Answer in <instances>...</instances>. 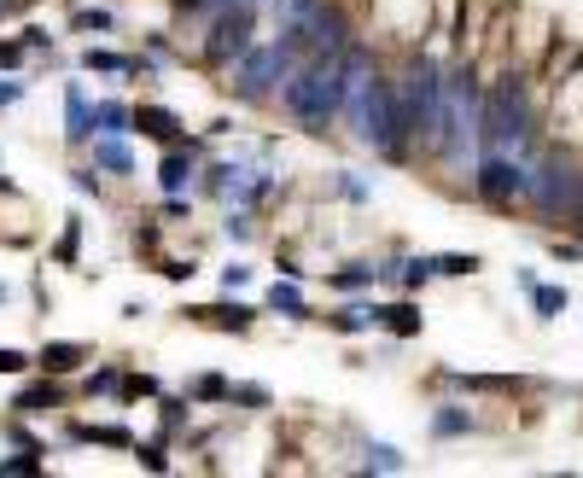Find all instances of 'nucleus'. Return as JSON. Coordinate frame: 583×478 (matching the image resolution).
I'll use <instances>...</instances> for the list:
<instances>
[{"mask_svg": "<svg viewBox=\"0 0 583 478\" xmlns=\"http://www.w3.org/2000/svg\"><path fill=\"white\" fill-rule=\"evenodd\" d=\"M344 123H350L356 146H368L379 158H409L414 129H409V105H403V82L368 70L344 100Z\"/></svg>", "mask_w": 583, "mask_h": 478, "instance_id": "nucleus-1", "label": "nucleus"}, {"mask_svg": "<svg viewBox=\"0 0 583 478\" xmlns=\"http://www.w3.org/2000/svg\"><path fill=\"white\" fill-rule=\"evenodd\" d=\"M479 117H484V94L473 82L467 65H449V105H444V123H438V140L426 146L438 164H461L467 146H479Z\"/></svg>", "mask_w": 583, "mask_h": 478, "instance_id": "nucleus-4", "label": "nucleus"}, {"mask_svg": "<svg viewBox=\"0 0 583 478\" xmlns=\"http://www.w3.org/2000/svg\"><path fill=\"white\" fill-rule=\"evenodd\" d=\"M578 193H583V170L554 146V152H543V164L531 170V193H525V205L537 210L543 222H572V216H578Z\"/></svg>", "mask_w": 583, "mask_h": 478, "instance_id": "nucleus-7", "label": "nucleus"}, {"mask_svg": "<svg viewBox=\"0 0 583 478\" xmlns=\"http://www.w3.org/2000/svg\"><path fill=\"white\" fill-rule=\"evenodd\" d=\"M432 263H438V274H449V280L479 274V257H473V251H467V257H461V251H444V257H432Z\"/></svg>", "mask_w": 583, "mask_h": 478, "instance_id": "nucleus-31", "label": "nucleus"}, {"mask_svg": "<svg viewBox=\"0 0 583 478\" xmlns=\"http://www.w3.org/2000/svg\"><path fill=\"white\" fill-rule=\"evenodd\" d=\"M0 304H6V286H0Z\"/></svg>", "mask_w": 583, "mask_h": 478, "instance_id": "nucleus-51", "label": "nucleus"}, {"mask_svg": "<svg viewBox=\"0 0 583 478\" xmlns=\"http://www.w3.org/2000/svg\"><path fill=\"white\" fill-rule=\"evenodd\" d=\"M432 274H438V263H432V257H409V263H397V280H403L409 292H420Z\"/></svg>", "mask_w": 583, "mask_h": 478, "instance_id": "nucleus-27", "label": "nucleus"}, {"mask_svg": "<svg viewBox=\"0 0 583 478\" xmlns=\"http://www.w3.org/2000/svg\"><path fill=\"white\" fill-rule=\"evenodd\" d=\"M280 35L298 47V59H339L344 47H350V18L333 0H315L298 24H286Z\"/></svg>", "mask_w": 583, "mask_h": 478, "instance_id": "nucleus-8", "label": "nucleus"}, {"mask_svg": "<svg viewBox=\"0 0 583 478\" xmlns=\"http://www.w3.org/2000/svg\"><path fill=\"white\" fill-rule=\"evenodd\" d=\"M339 193H344V199H356V205H362V199H368V187H362V181H356V175H339Z\"/></svg>", "mask_w": 583, "mask_h": 478, "instance_id": "nucleus-45", "label": "nucleus"}, {"mask_svg": "<svg viewBox=\"0 0 583 478\" xmlns=\"http://www.w3.org/2000/svg\"><path fill=\"white\" fill-rule=\"evenodd\" d=\"M275 181L257 170H245V164H210L205 175V193H216V199H228V205H251V199H263Z\"/></svg>", "mask_w": 583, "mask_h": 478, "instance_id": "nucleus-11", "label": "nucleus"}, {"mask_svg": "<svg viewBox=\"0 0 583 478\" xmlns=\"http://www.w3.org/2000/svg\"><path fill=\"white\" fill-rule=\"evenodd\" d=\"M100 129V117H94V105L82 94V82H65V140L70 146H88Z\"/></svg>", "mask_w": 583, "mask_h": 478, "instance_id": "nucleus-12", "label": "nucleus"}, {"mask_svg": "<svg viewBox=\"0 0 583 478\" xmlns=\"http://www.w3.org/2000/svg\"><path fill=\"white\" fill-rule=\"evenodd\" d=\"M6 6H12V0H0V18H6Z\"/></svg>", "mask_w": 583, "mask_h": 478, "instance_id": "nucleus-50", "label": "nucleus"}, {"mask_svg": "<svg viewBox=\"0 0 583 478\" xmlns=\"http://www.w3.org/2000/svg\"><path fill=\"white\" fill-rule=\"evenodd\" d=\"M76 239H82V222L70 216V222H65V239L53 245V263H59V269H70V263H76Z\"/></svg>", "mask_w": 583, "mask_h": 478, "instance_id": "nucleus-32", "label": "nucleus"}, {"mask_svg": "<svg viewBox=\"0 0 583 478\" xmlns=\"http://www.w3.org/2000/svg\"><path fill=\"white\" fill-rule=\"evenodd\" d=\"M82 70H100V76H152V59H129V53H111V47H88Z\"/></svg>", "mask_w": 583, "mask_h": 478, "instance_id": "nucleus-13", "label": "nucleus"}, {"mask_svg": "<svg viewBox=\"0 0 583 478\" xmlns=\"http://www.w3.org/2000/svg\"><path fill=\"white\" fill-rule=\"evenodd\" d=\"M362 467H368V473H403L409 461H403L391 444H368V461H362Z\"/></svg>", "mask_w": 583, "mask_h": 478, "instance_id": "nucleus-28", "label": "nucleus"}, {"mask_svg": "<svg viewBox=\"0 0 583 478\" xmlns=\"http://www.w3.org/2000/svg\"><path fill=\"white\" fill-rule=\"evenodd\" d=\"M228 6H234V0H228ZM245 6H269V0H245Z\"/></svg>", "mask_w": 583, "mask_h": 478, "instance_id": "nucleus-49", "label": "nucleus"}, {"mask_svg": "<svg viewBox=\"0 0 583 478\" xmlns=\"http://www.w3.org/2000/svg\"><path fill=\"white\" fill-rule=\"evenodd\" d=\"M70 438H76V444H111V449H135V438H129V426H76Z\"/></svg>", "mask_w": 583, "mask_h": 478, "instance_id": "nucleus-23", "label": "nucleus"}, {"mask_svg": "<svg viewBox=\"0 0 583 478\" xmlns=\"http://www.w3.org/2000/svg\"><path fill=\"white\" fill-rule=\"evenodd\" d=\"M374 280H379V269H368V263H350V269L333 274V286H339V292H362V286H374Z\"/></svg>", "mask_w": 583, "mask_h": 478, "instance_id": "nucleus-30", "label": "nucleus"}, {"mask_svg": "<svg viewBox=\"0 0 583 478\" xmlns=\"http://www.w3.org/2000/svg\"><path fill=\"white\" fill-rule=\"evenodd\" d=\"M222 228H228V239H251V216H245V210H228Z\"/></svg>", "mask_w": 583, "mask_h": 478, "instance_id": "nucleus-40", "label": "nucleus"}, {"mask_svg": "<svg viewBox=\"0 0 583 478\" xmlns=\"http://www.w3.org/2000/svg\"><path fill=\"white\" fill-rule=\"evenodd\" d=\"M12 409H18V414H47V409H59V385H24V391L12 397Z\"/></svg>", "mask_w": 583, "mask_h": 478, "instance_id": "nucleus-22", "label": "nucleus"}, {"mask_svg": "<svg viewBox=\"0 0 583 478\" xmlns=\"http://www.w3.org/2000/svg\"><path fill=\"white\" fill-rule=\"evenodd\" d=\"M298 65H304V59H298V47H292L286 35H280V41H251V53L234 65V94H240L245 105L275 100Z\"/></svg>", "mask_w": 583, "mask_h": 478, "instance_id": "nucleus-6", "label": "nucleus"}, {"mask_svg": "<svg viewBox=\"0 0 583 478\" xmlns=\"http://www.w3.org/2000/svg\"><path fill=\"white\" fill-rule=\"evenodd\" d=\"M35 362H41V374H76V368H82V362H88V344H70V339H53V344H41V356H35Z\"/></svg>", "mask_w": 583, "mask_h": 478, "instance_id": "nucleus-16", "label": "nucleus"}, {"mask_svg": "<svg viewBox=\"0 0 583 478\" xmlns=\"http://www.w3.org/2000/svg\"><path fill=\"white\" fill-rule=\"evenodd\" d=\"M105 391H123V374L117 368H94L88 374V397H105Z\"/></svg>", "mask_w": 583, "mask_h": 478, "instance_id": "nucleus-35", "label": "nucleus"}, {"mask_svg": "<svg viewBox=\"0 0 583 478\" xmlns=\"http://www.w3.org/2000/svg\"><path fill=\"white\" fill-rule=\"evenodd\" d=\"M344 100H350L344 53L339 59H304V65L286 76V88H280V111L298 129H309V135H321L333 117H344Z\"/></svg>", "mask_w": 583, "mask_h": 478, "instance_id": "nucleus-2", "label": "nucleus"}, {"mask_svg": "<svg viewBox=\"0 0 583 478\" xmlns=\"http://www.w3.org/2000/svg\"><path fill=\"white\" fill-rule=\"evenodd\" d=\"M24 368H30V356L12 350V344H0V374H24Z\"/></svg>", "mask_w": 583, "mask_h": 478, "instance_id": "nucleus-38", "label": "nucleus"}, {"mask_svg": "<svg viewBox=\"0 0 583 478\" xmlns=\"http://www.w3.org/2000/svg\"><path fill=\"white\" fill-rule=\"evenodd\" d=\"M24 65V41H0V70Z\"/></svg>", "mask_w": 583, "mask_h": 478, "instance_id": "nucleus-42", "label": "nucleus"}, {"mask_svg": "<svg viewBox=\"0 0 583 478\" xmlns=\"http://www.w3.org/2000/svg\"><path fill=\"white\" fill-rule=\"evenodd\" d=\"M135 135L175 146V140H181V117H175L170 105H135Z\"/></svg>", "mask_w": 583, "mask_h": 478, "instance_id": "nucleus-14", "label": "nucleus"}, {"mask_svg": "<svg viewBox=\"0 0 583 478\" xmlns=\"http://www.w3.org/2000/svg\"><path fill=\"white\" fill-rule=\"evenodd\" d=\"M94 117H100V135H129L135 129V105H123V100H100Z\"/></svg>", "mask_w": 583, "mask_h": 478, "instance_id": "nucleus-20", "label": "nucleus"}, {"mask_svg": "<svg viewBox=\"0 0 583 478\" xmlns=\"http://www.w3.org/2000/svg\"><path fill=\"white\" fill-rule=\"evenodd\" d=\"M245 280H251V269H240V263H234V269H222V292H240Z\"/></svg>", "mask_w": 583, "mask_h": 478, "instance_id": "nucleus-44", "label": "nucleus"}, {"mask_svg": "<svg viewBox=\"0 0 583 478\" xmlns=\"http://www.w3.org/2000/svg\"><path fill=\"white\" fill-rule=\"evenodd\" d=\"M135 461L146 467V473H170V455H164V444H135Z\"/></svg>", "mask_w": 583, "mask_h": 478, "instance_id": "nucleus-34", "label": "nucleus"}, {"mask_svg": "<svg viewBox=\"0 0 583 478\" xmlns=\"http://www.w3.org/2000/svg\"><path fill=\"white\" fill-rule=\"evenodd\" d=\"M228 391H234V385H228L222 374H205L199 385H193V397H199V403H216V397H228Z\"/></svg>", "mask_w": 583, "mask_h": 478, "instance_id": "nucleus-36", "label": "nucleus"}, {"mask_svg": "<svg viewBox=\"0 0 583 478\" xmlns=\"http://www.w3.org/2000/svg\"><path fill=\"white\" fill-rule=\"evenodd\" d=\"M566 304H572V298H566V286H543V280L531 286V309H537L543 321H554V315H560Z\"/></svg>", "mask_w": 583, "mask_h": 478, "instance_id": "nucleus-25", "label": "nucleus"}, {"mask_svg": "<svg viewBox=\"0 0 583 478\" xmlns=\"http://www.w3.org/2000/svg\"><path fill=\"white\" fill-rule=\"evenodd\" d=\"M228 397H234V403H251V409H263V403H269V391H263V385H234Z\"/></svg>", "mask_w": 583, "mask_h": 478, "instance_id": "nucleus-39", "label": "nucleus"}, {"mask_svg": "<svg viewBox=\"0 0 583 478\" xmlns=\"http://www.w3.org/2000/svg\"><path fill=\"white\" fill-rule=\"evenodd\" d=\"M379 321H385V304H344L339 315L327 321V327L350 339V333H368V327H379Z\"/></svg>", "mask_w": 583, "mask_h": 478, "instance_id": "nucleus-19", "label": "nucleus"}, {"mask_svg": "<svg viewBox=\"0 0 583 478\" xmlns=\"http://www.w3.org/2000/svg\"><path fill=\"white\" fill-rule=\"evenodd\" d=\"M35 473H41V449H24V455L0 461V478H35Z\"/></svg>", "mask_w": 583, "mask_h": 478, "instance_id": "nucleus-29", "label": "nucleus"}, {"mask_svg": "<svg viewBox=\"0 0 583 478\" xmlns=\"http://www.w3.org/2000/svg\"><path fill=\"white\" fill-rule=\"evenodd\" d=\"M379 327H391L397 339H414V333H420V309H414V304H391Z\"/></svg>", "mask_w": 583, "mask_h": 478, "instance_id": "nucleus-26", "label": "nucleus"}, {"mask_svg": "<svg viewBox=\"0 0 583 478\" xmlns=\"http://www.w3.org/2000/svg\"><path fill=\"white\" fill-rule=\"evenodd\" d=\"M251 30H257V6H245V0L222 6V12L210 18V35H205V65L210 70L240 65L245 53H251Z\"/></svg>", "mask_w": 583, "mask_h": 478, "instance_id": "nucleus-10", "label": "nucleus"}, {"mask_svg": "<svg viewBox=\"0 0 583 478\" xmlns=\"http://www.w3.org/2000/svg\"><path fill=\"white\" fill-rule=\"evenodd\" d=\"M76 30H111V12H100V6L94 12H76Z\"/></svg>", "mask_w": 583, "mask_h": 478, "instance_id": "nucleus-41", "label": "nucleus"}, {"mask_svg": "<svg viewBox=\"0 0 583 478\" xmlns=\"http://www.w3.org/2000/svg\"><path fill=\"white\" fill-rule=\"evenodd\" d=\"M461 432H473V414H467V409L444 403V409L432 414V438H461Z\"/></svg>", "mask_w": 583, "mask_h": 478, "instance_id": "nucleus-24", "label": "nucleus"}, {"mask_svg": "<svg viewBox=\"0 0 583 478\" xmlns=\"http://www.w3.org/2000/svg\"><path fill=\"white\" fill-rule=\"evenodd\" d=\"M531 140H537V117H531V100H525V88H519L514 76L508 82H496L490 94H484V117H479V152H531Z\"/></svg>", "mask_w": 583, "mask_h": 478, "instance_id": "nucleus-3", "label": "nucleus"}, {"mask_svg": "<svg viewBox=\"0 0 583 478\" xmlns=\"http://www.w3.org/2000/svg\"><path fill=\"white\" fill-rule=\"evenodd\" d=\"M181 409H187V403H164V432H175V426H181Z\"/></svg>", "mask_w": 583, "mask_h": 478, "instance_id": "nucleus-48", "label": "nucleus"}, {"mask_svg": "<svg viewBox=\"0 0 583 478\" xmlns=\"http://www.w3.org/2000/svg\"><path fill=\"white\" fill-rule=\"evenodd\" d=\"M24 100V82H12V76H0V105H18Z\"/></svg>", "mask_w": 583, "mask_h": 478, "instance_id": "nucleus-46", "label": "nucleus"}, {"mask_svg": "<svg viewBox=\"0 0 583 478\" xmlns=\"http://www.w3.org/2000/svg\"><path fill=\"white\" fill-rule=\"evenodd\" d=\"M309 6H315V0H269V12H275V24H280V30H286V24H298Z\"/></svg>", "mask_w": 583, "mask_h": 478, "instance_id": "nucleus-33", "label": "nucleus"}, {"mask_svg": "<svg viewBox=\"0 0 583 478\" xmlns=\"http://www.w3.org/2000/svg\"><path fill=\"white\" fill-rule=\"evenodd\" d=\"M473 193L490 210H514L531 193V170L519 152H479V170H473Z\"/></svg>", "mask_w": 583, "mask_h": 478, "instance_id": "nucleus-9", "label": "nucleus"}, {"mask_svg": "<svg viewBox=\"0 0 583 478\" xmlns=\"http://www.w3.org/2000/svg\"><path fill=\"white\" fill-rule=\"evenodd\" d=\"M152 391H158V379L152 374H129L123 379V403H129V397H152Z\"/></svg>", "mask_w": 583, "mask_h": 478, "instance_id": "nucleus-37", "label": "nucleus"}, {"mask_svg": "<svg viewBox=\"0 0 583 478\" xmlns=\"http://www.w3.org/2000/svg\"><path fill=\"white\" fill-rule=\"evenodd\" d=\"M94 170H105V175H129L135 170V152L123 146V135H100L94 140Z\"/></svg>", "mask_w": 583, "mask_h": 478, "instance_id": "nucleus-18", "label": "nucleus"}, {"mask_svg": "<svg viewBox=\"0 0 583 478\" xmlns=\"http://www.w3.org/2000/svg\"><path fill=\"white\" fill-rule=\"evenodd\" d=\"M403 105H409L414 140L432 146L438 123H444V105H449V70L432 53H409V65H403Z\"/></svg>", "mask_w": 583, "mask_h": 478, "instance_id": "nucleus-5", "label": "nucleus"}, {"mask_svg": "<svg viewBox=\"0 0 583 478\" xmlns=\"http://www.w3.org/2000/svg\"><path fill=\"white\" fill-rule=\"evenodd\" d=\"M263 304L275 309V315H292V321H304L309 315V304H304V292H298V286H292V280H286V286H269V298H263Z\"/></svg>", "mask_w": 583, "mask_h": 478, "instance_id": "nucleus-21", "label": "nucleus"}, {"mask_svg": "<svg viewBox=\"0 0 583 478\" xmlns=\"http://www.w3.org/2000/svg\"><path fill=\"white\" fill-rule=\"evenodd\" d=\"M158 187H164V193H187V187H193V146H187V152H181V146L164 152V164H158Z\"/></svg>", "mask_w": 583, "mask_h": 478, "instance_id": "nucleus-17", "label": "nucleus"}, {"mask_svg": "<svg viewBox=\"0 0 583 478\" xmlns=\"http://www.w3.org/2000/svg\"><path fill=\"white\" fill-rule=\"evenodd\" d=\"M175 6H181V12H222L228 0H175Z\"/></svg>", "mask_w": 583, "mask_h": 478, "instance_id": "nucleus-47", "label": "nucleus"}, {"mask_svg": "<svg viewBox=\"0 0 583 478\" xmlns=\"http://www.w3.org/2000/svg\"><path fill=\"white\" fill-rule=\"evenodd\" d=\"M70 187H76V193H100V175L94 170H70Z\"/></svg>", "mask_w": 583, "mask_h": 478, "instance_id": "nucleus-43", "label": "nucleus"}, {"mask_svg": "<svg viewBox=\"0 0 583 478\" xmlns=\"http://www.w3.org/2000/svg\"><path fill=\"white\" fill-rule=\"evenodd\" d=\"M193 321H205V327H222V333H251V315L257 309L251 304H199V309H187Z\"/></svg>", "mask_w": 583, "mask_h": 478, "instance_id": "nucleus-15", "label": "nucleus"}]
</instances>
